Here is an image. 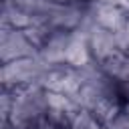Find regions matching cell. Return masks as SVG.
<instances>
[{"instance_id":"6da1fadb","label":"cell","mask_w":129,"mask_h":129,"mask_svg":"<svg viewBox=\"0 0 129 129\" xmlns=\"http://www.w3.org/2000/svg\"><path fill=\"white\" fill-rule=\"evenodd\" d=\"M48 69L50 67L38 54L28 56V58H18L12 62H4L2 64V85H4V89H20V87L36 85Z\"/></svg>"},{"instance_id":"7a4b0ae2","label":"cell","mask_w":129,"mask_h":129,"mask_svg":"<svg viewBox=\"0 0 129 129\" xmlns=\"http://www.w3.org/2000/svg\"><path fill=\"white\" fill-rule=\"evenodd\" d=\"M0 52H2V62H12V60H18V58L36 56L38 54V48L28 40V36L24 34V30L2 26Z\"/></svg>"},{"instance_id":"3957f363","label":"cell","mask_w":129,"mask_h":129,"mask_svg":"<svg viewBox=\"0 0 129 129\" xmlns=\"http://www.w3.org/2000/svg\"><path fill=\"white\" fill-rule=\"evenodd\" d=\"M89 48H91L93 60H97L99 64L105 62L115 52H121L119 42H117V32H111V30L101 28V26H95L89 32Z\"/></svg>"},{"instance_id":"277c9868","label":"cell","mask_w":129,"mask_h":129,"mask_svg":"<svg viewBox=\"0 0 129 129\" xmlns=\"http://www.w3.org/2000/svg\"><path fill=\"white\" fill-rule=\"evenodd\" d=\"M93 6V16L97 26L107 28L111 32H121L127 24V10L117 6V4H107V2H95Z\"/></svg>"}]
</instances>
